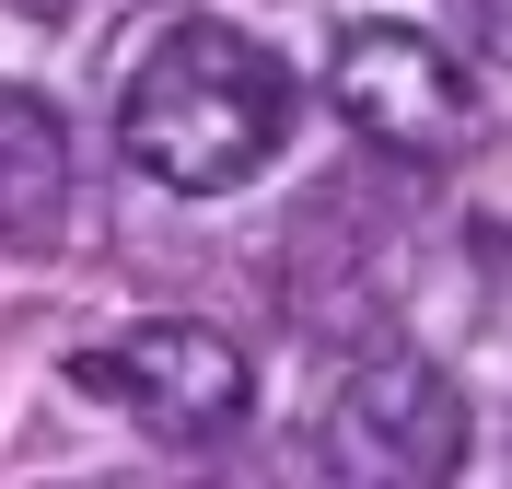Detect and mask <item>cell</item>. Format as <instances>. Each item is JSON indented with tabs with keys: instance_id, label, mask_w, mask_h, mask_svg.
I'll return each mask as SVG.
<instances>
[{
	"instance_id": "6da1fadb",
	"label": "cell",
	"mask_w": 512,
	"mask_h": 489,
	"mask_svg": "<svg viewBox=\"0 0 512 489\" xmlns=\"http://www.w3.org/2000/svg\"><path fill=\"white\" fill-rule=\"evenodd\" d=\"M280 129H291V70L256 35L210 24V12L163 24L128 59V82H117V152L152 187H175V198L245 187L256 163L280 152Z\"/></svg>"
},
{
	"instance_id": "7a4b0ae2",
	"label": "cell",
	"mask_w": 512,
	"mask_h": 489,
	"mask_svg": "<svg viewBox=\"0 0 512 489\" xmlns=\"http://www.w3.org/2000/svg\"><path fill=\"white\" fill-rule=\"evenodd\" d=\"M70 385L117 420L163 431V443H210L256 408V361H245V338H222L198 315H152V326H117L94 350H70Z\"/></svg>"
},
{
	"instance_id": "3957f363",
	"label": "cell",
	"mask_w": 512,
	"mask_h": 489,
	"mask_svg": "<svg viewBox=\"0 0 512 489\" xmlns=\"http://www.w3.org/2000/svg\"><path fill=\"white\" fill-rule=\"evenodd\" d=\"M315 466L350 489H431L466 466V396H454L443 361L419 350H373L350 361V385L326 396L315 420Z\"/></svg>"
},
{
	"instance_id": "277c9868",
	"label": "cell",
	"mask_w": 512,
	"mask_h": 489,
	"mask_svg": "<svg viewBox=\"0 0 512 489\" xmlns=\"http://www.w3.org/2000/svg\"><path fill=\"white\" fill-rule=\"evenodd\" d=\"M326 94H338V117H350L373 152H396V163H454L478 140V82H466V59H454L443 35L396 24V12H373V24L338 35Z\"/></svg>"
},
{
	"instance_id": "5b68a950",
	"label": "cell",
	"mask_w": 512,
	"mask_h": 489,
	"mask_svg": "<svg viewBox=\"0 0 512 489\" xmlns=\"http://www.w3.org/2000/svg\"><path fill=\"white\" fill-rule=\"evenodd\" d=\"M70 210H82V163H70L59 105L0 82V245H47Z\"/></svg>"
},
{
	"instance_id": "8992f818",
	"label": "cell",
	"mask_w": 512,
	"mask_h": 489,
	"mask_svg": "<svg viewBox=\"0 0 512 489\" xmlns=\"http://www.w3.org/2000/svg\"><path fill=\"white\" fill-rule=\"evenodd\" d=\"M454 12H466V35H478L489 59H512V0H454Z\"/></svg>"
},
{
	"instance_id": "52a82bcc",
	"label": "cell",
	"mask_w": 512,
	"mask_h": 489,
	"mask_svg": "<svg viewBox=\"0 0 512 489\" xmlns=\"http://www.w3.org/2000/svg\"><path fill=\"white\" fill-rule=\"evenodd\" d=\"M47 12H59V0H47Z\"/></svg>"
}]
</instances>
